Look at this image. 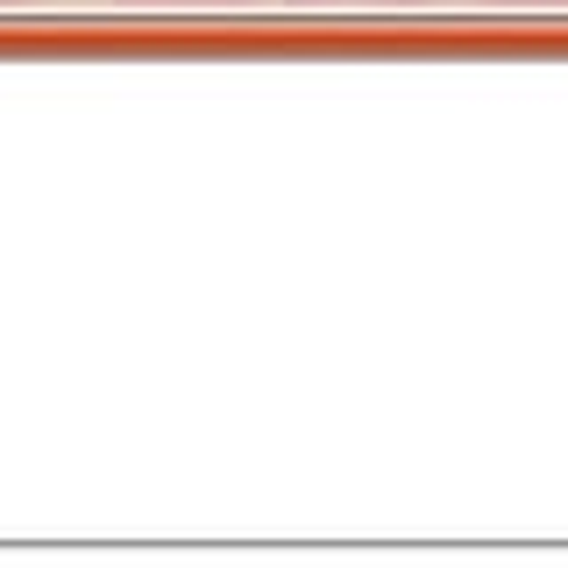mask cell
<instances>
[{
	"mask_svg": "<svg viewBox=\"0 0 568 568\" xmlns=\"http://www.w3.org/2000/svg\"><path fill=\"white\" fill-rule=\"evenodd\" d=\"M0 8H8V0H0Z\"/></svg>",
	"mask_w": 568,
	"mask_h": 568,
	"instance_id": "cell-3",
	"label": "cell"
},
{
	"mask_svg": "<svg viewBox=\"0 0 568 568\" xmlns=\"http://www.w3.org/2000/svg\"><path fill=\"white\" fill-rule=\"evenodd\" d=\"M142 8H227V0H142Z\"/></svg>",
	"mask_w": 568,
	"mask_h": 568,
	"instance_id": "cell-2",
	"label": "cell"
},
{
	"mask_svg": "<svg viewBox=\"0 0 568 568\" xmlns=\"http://www.w3.org/2000/svg\"><path fill=\"white\" fill-rule=\"evenodd\" d=\"M306 8H413V0H306Z\"/></svg>",
	"mask_w": 568,
	"mask_h": 568,
	"instance_id": "cell-1",
	"label": "cell"
}]
</instances>
